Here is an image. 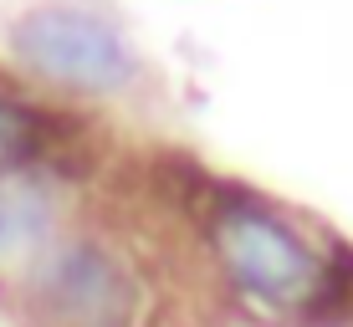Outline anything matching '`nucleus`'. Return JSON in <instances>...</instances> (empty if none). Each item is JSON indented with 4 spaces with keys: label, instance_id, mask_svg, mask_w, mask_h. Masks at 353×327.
Listing matches in <instances>:
<instances>
[{
    "label": "nucleus",
    "instance_id": "f03ea898",
    "mask_svg": "<svg viewBox=\"0 0 353 327\" xmlns=\"http://www.w3.org/2000/svg\"><path fill=\"white\" fill-rule=\"evenodd\" d=\"M215 251H221L230 282L246 297L272 302V307H297L323 282L312 246L276 210H266L256 200H230L215 215Z\"/></svg>",
    "mask_w": 353,
    "mask_h": 327
},
{
    "label": "nucleus",
    "instance_id": "7ed1b4c3",
    "mask_svg": "<svg viewBox=\"0 0 353 327\" xmlns=\"http://www.w3.org/2000/svg\"><path fill=\"white\" fill-rule=\"evenodd\" d=\"M31 286L67 327H128L133 282L128 271L92 240H57L31 271Z\"/></svg>",
    "mask_w": 353,
    "mask_h": 327
},
{
    "label": "nucleus",
    "instance_id": "20e7f679",
    "mask_svg": "<svg viewBox=\"0 0 353 327\" xmlns=\"http://www.w3.org/2000/svg\"><path fill=\"white\" fill-rule=\"evenodd\" d=\"M57 240H62L57 189L36 169H6L0 174V276H31Z\"/></svg>",
    "mask_w": 353,
    "mask_h": 327
},
{
    "label": "nucleus",
    "instance_id": "39448f33",
    "mask_svg": "<svg viewBox=\"0 0 353 327\" xmlns=\"http://www.w3.org/2000/svg\"><path fill=\"white\" fill-rule=\"evenodd\" d=\"M41 154V118L21 103L0 98V174L6 169H31Z\"/></svg>",
    "mask_w": 353,
    "mask_h": 327
},
{
    "label": "nucleus",
    "instance_id": "f257e3e1",
    "mask_svg": "<svg viewBox=\"0 0 353 327\" xmlns=\"http://www.w3.org/2000/svg\"><path fill=\"white\" fill-rule=\"evenodd\" d=\"M6 46L31 77L67 92L108 98V92L133 87L139 77V52L128 31L82 0H41L21 10L6 31Z\"/></svg>",
    "mask_w": 353,
    "mask_h": 327
}]
</instances>
